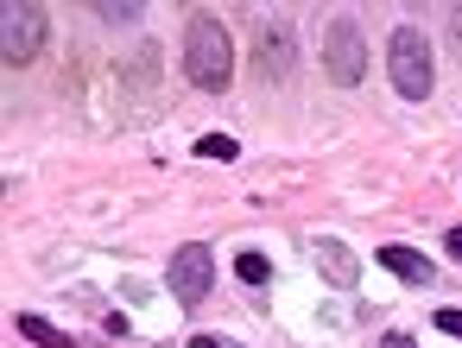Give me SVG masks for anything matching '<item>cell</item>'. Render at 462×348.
I'll return each instance as SVG.
<instances>
[{
	"label": "cell",
	"mask_w": 462,
	"mask_h": 348,
	"mask_svg": "<svg viewBox=\"0 0 462 348\" xmlns=\"http://www.w3.org/2000/svg\"><path fill=\"white\" fill-rule=\"evenodd\" d=\"M184 77L203 89V96H222L235 83V39L216 14H197L184 26Z\"/></svg>",
	"instance_id": "1"
},
{
	"label": "cell",
	"mask_w": 462,
	"mask_h": 348,
	"mask_svg": "<svg viewBox=\"0 0 462 348\" xmlns=\"http://www.w3.org/2000/svg\"><path fill=\"white\" fill-rule=\"evenodd\" d=\"M386 70H393V96L405 102H424L437 89V58H430V39L418 26H399L393 45H386Z\"/></svg>",
	"instance_id": "2"
},
{
	"label": "cell",
	"mask_w": 462,
	"mask_h": 348,
	"mask_svg": "<svg viewBox=\"0 0 462 348\" xmlns=\"http://www.w3.org/2000/svg\"><path fill=\"white\" fill-rule=\"evenodd\" d=\"M45 45V7H32V0H7V14H0V51H7V64H32Z\"/></svg>",
	"instance_id": "3"
},
{
	"label": "cell",
	"mask_w": 462,
	"mask_h": 348,
	"mask_svg": "<svg viewBox=\"0 0 462 348\" xmlns=\"http://www.w3.org/2000/svg\"><path fill=\"white\" fill-rule=\"evenodd\" d=\"M323 70H329L342 89L361 83L367 58H361V32H355V20H329V32H323Z\"/></svg>",
	"instance_id": "4"
},
{
	"label": "cell",
	"mask_w": 462,
	"mask_h": 348,
	"mask_svg": "<svg viewBox=\"0 0 462 348\" xmlns=\"http://www.w3.org/2000/svg\"><path fill=\"white\" fill-rule=\"evenodd\" d=\"M165 285H171V298H184V304H197V298H209V285H216V260H209V247H178L171 253V266H165Z\"/></svg>",
	"instance_id": "5"
},
{
	"label": "cell",
	"mask_w": 462,
	"mask_h": 348,
	"mask_svg": "<svg viewBox=\"0 0 462 348\" xmlns=\"http://www.w3.org/2000/svg\"><path fill=\"white\" fill-rule=\"evenodd\" d=\"M380 266H386L393 279H405V285H430V272H437L418 247H399V241H393V247H380Z\"/></svg>",
	"instance_id": "6"
},
{
	"label": "cell",
	"mask_w": 462,
	"mask_h": 348,
	"mask_svg": "<svg viewBox=\"0 0 462 348\" xmlns=\"http://www.w3.org/2000/svg\"><path fill=\"white\" fill-rule=\"evenodd\" d=\"M285 77H291V45L279 26H266L260 32V83H285Z\"/></svg>",
	"instance_id": "7"
},
{
	"label": "cell",
	"mask_w": 462,
	"mask_h": 348,
	"mask_svg": "<svg viewBox=\"0 0 462 348\" xmlns=\"http://www.w3.org/2000/svg\"><path fill=\"white\" fill-rule=\"evenodd\" d=\"M20 335H26V342H39V348H77V342H70L51 316H39V310H26V316H20Z\"/></svg>",
	"instance_id": "8"
},
{
	"label": "cell",
	"mask_w": 462,
	"mask_h": 348,
	"mask_svg": "<svg viewBox=\"0 0 462 348\" xmlns=\"http://www.w3.org/2000/svg\"><path fill=\"white\" fill-rule=\"evenodd\" d=\"M235 279H241V285H266V279H273V260L247 247V253H235Z\"/></svg>",
	"instance_id": "9"
},
{
	"label": "cell",
	"mask_w": 462,
	"mask_h": 348,
	"mask_svg": "<svg viewBox=\"0 0 462 348\" xmlns=\"http://www.w3.org/2000/svg\"><path fill=\"white\" fill-rule=\"evenodd\" d=\"M197 152H203V159H235L241 146H235L228 133H203V140H197Z\"/></svg>",
	"instance_id": "10"
},
{
	"label": "cell",
	"mask_w": 462,
	"mask_h": 348,
	"mask_svg": "<svg viewBox=\"0 0 462 348\" xmlns=\"http://www.w3.org/2000/svg\"><path fill=\"white\" fill-rule=\"evenodd\" d=\"M323 272L348 285V279H355V260H348V253H336V247H323Z\"/></svg>",
	"instance_id": "11"
},
{
	"label": "cell",
	"mask_w": 462,
	"mask_h": 348,
	"mask_svg": "<svg viewBox=\"0 0 462 348\" xmlns=\"http://www.w3.org/2000/svg\"><path fill=\"white\" fill-rule=\"evenodd\" d=\"M430 323H437V329H443V335H462V310H437V316H430Z\"/></svg>",
	"instance_id": "12"
},
{
	"label": "cell",
	"mask_w": 462,
	"mask_h": 348,
	"mask_svg": "<svg viewBox=\"0 0 462 348\" xmlns=\"http://www.w3.org/2000/svg\"><path fill=\"white\" fill-rule=\"evenodd\" d=\"M443 253H449V260H462V228H449V234H443Z\"/></svg>",
	"instance_id": "13"
},
{
	"label": "cell",
	"mask_w": 462,
	"mask_h": 348,
	"mask_svg": "<svg viewBox=\"0 0 462 348\" xmlns=\"http://www.w3.org/2000/svg\"><path fill=\"white\" fill-rule=\"evenodd\" d=\"M190 348H228V342H216V335H190Z\"/></svg>",
	"instance_id": "14"
},
{
	"label": "cell",
	"mask_w": 462,
	"mask_h": 348,
	"mask_svg": "<svg viewBox=\"0 0 462 348\" xmlns=\"http://www.w3.org/2000/svg\"><path fill=\"white\" fill-rule=\"evenodd\" d=\"M380 348H411V335H386V342H380Z\"/></svg>",
	"instance_id": "15"
}]
</instances>
